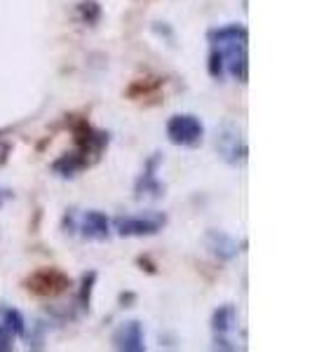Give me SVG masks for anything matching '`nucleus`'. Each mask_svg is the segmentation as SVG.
Returning <instances> with one entry per match:
<instances>
[{
	"instance_id": "f257e3e1",
	"label": "nucleus",
	"mask_w": 312,
	"mask_h": 352,
	"mask_svg": "<svg viewBox=\"0 0 312 352\" xmlns=\"http://www.w3.org/2000/svg\"><path fill=\"white\" fill-rule=\"evenodd\" d=\"M209 43L214 50H219L223 56L225 73H230L235 80L247 82L249 78V54H247V43H249V31L242 24H225L221 28H212L209 31Z\"/></svg>"
},
{
	"instance_id": "f03ea898",
	"label": "nucleus",
	"mask_w": 312,
	"mask_h": 352,
	"mask_svg": "<svg viewBox=\"0 0 312 352\" xmlns=\"http://www.w3.org/2000/svg\"><path fill=\"white\" fill-rule=\"evenodd\" d=\"M167 139L174 146H186V148L200 146L204 139V124L192 113H177L167 122Z\"/></svg>"
},
{
	"instance_id": "7ed1b4c3",
	"label": "nucleus",
	"mask_w": 312,
	"mask_h": 352,
	"mask_svg": "<svg viewBox=\"0 0 312 352\" xmlns=\"http://www.w3.org/2000/svg\"><path fill=\"white\" fill-rule=\"evenodd\" d=\"M164 223H167V217L160 212H141L136 217H118L113 221L115 226V232L120 237H148V235H157Z\"/></svg>"
},
{
	"instance_id": "20e7f679",
	"label": "nucleus",
	"mask_w": 312,
	"mask_h": 352,
	"mask_svg": "<svg viewBox=\"0 0 312 352\" xmlns=\"http://www.w3.org/2000/svg\"><path fill=\"white\" fill-rule=\"evenodd\" d=\"M68 287H71V277L59 268H41L26 277V289L33 296L41 298L61 296L64 292H68Z\"/></svg>"
},
{
	"instance_id": "39448f33",
	"label": "nucleus",
	"mask_w": 312,
	"mask_h": 352,
	"mask_svg": "<svg viewBox=\"0 0 312 352\" xmlns=\"http://www.w3.org/2000/svg\"><path fill=\"white\" fill-rule=\"evenodd\" d=\"M216 148L221 153V157L228 164H235V167L247 160V144L242 139V134L237 132V127H232V124H225L221 129L216 139Z\"/></svg>"
},
{
	"instance_id": "423d86ee",
	"label": "nucleus",
	"mask_w": 312,
	"mask_h": 352,
	"mask_svg": "<svg viewBox=\"0 0 312 352\" xmlns=\"http://www.w3.org/2000/svg\"><path fill=\"white\" fill-rule=\"evenodd\" d=\"M113 345L118 350L124 352H144L146 350V333H144V324L136 320L124 322L115 329L113 333Z\"/></svg>"
},
{
	"instance_id": "0eeeda50",
	"label": "nucleus",
	"mask_w": 312,
	"mask_h": 352,
	"mask_svg": "<svg viewBox=\"0 0 312 352\" xmlns=\"http://www.w3.org/2000/svg\"><path fill=\"white\" fill-rule=\"evenodd\" d=\"M76 230H80V235L85 237V240L104 242L111 237V221L104 212L89 209V212H85L80 217V221H78Z\"/></svg>"
},
{
	"instance_id": "6e6552de",
	"label": "nucleus",
	"mask_w": 312,
	"mask_h": 352,
	"mask_svg": "<svg viewBox=\"0 0 312 352\" xmlns=\"http://www.w3.org/2000/svg\"><path fill=\"white\" fill-rule=\"evenodd\" d=\"M237 327V312L232 305H221V308L214 310L212 315V329L216 333V348L221 350H232L230 348V340H228V333L232 329Z\"/></svg>"
},
{
	"instance_id": "1a4fd4ad",
	"label": "nucleus",
	"mask_w": 312,
	"mask_h": 352,
	"mask_svg": "<svg viewBox=\"0 0 312 352\" xmlns=\"http://www.w3.org/2000/svg\"><path fill=\"white\" fill-rule=\"evenodd\" d=\"M204 242H207V249L212 252V256H216L219 261H232L237 256V252H240L235 237H230L223 230H209Z\"/></svg>"
},
{
	"instance_id": "9d476101",
	"label": "nucleus",
	"mask_w": 312,
	"mask_h": 352,
	"mask_svg": "<svg viewBox=\"0 0 312 352\" xmlns=\"http://www.w3.org/2000/svg\"><path fill=\"white\" fill-rule=\"evenodd\" d=\"M157 164H160V155H153L151 160L146 162L144 174L139 176V181H136V197H144V195L160 197V195H164L162 184L157 181V176H155Z\"/></svg>"
},
{
	"instance_id": "9b49d317",
	"label": "nucleus",
	"mask_w": 312,
	"mask_h": 352,
	"mask_svg": "<svg viewBox=\"0 0 312 352\" xmlns=\"http://www.w3.org/2000/svg\"><path fill=\"white\" fill-rule=\"evenodd\" d=\"M87 164L89 162L85 160V155L80 151H73V153H64V155L52 164V169H54L56 176H64V179H68V176H76L80 169L87 167Z\"/></svg>"
},
{
	"instance_id": "f8f14e48",
	"label": "nucleus",
	"mask_w": 312,
	"mask_h": 352,
	"mask_svg": "<svg viewBox=\"0 0 312 352\" xmlns=\"http://www.w3.org/2000/svg\"><path fill=\"white\" fill-rule=\"evenodd\" d=\"M0 324L8 329L10 333L16 338V336H24L26 333V320L19 310L14 308H0Z\"/></svg>"
},
{
	"instance_id": "ddd939ff",
	"label": "nucleus",
	"mask_w": 312,
	"mask_h": 352,
	"mask_svg": "<svg viewBox=\"0 0 312 352\" xmlns=\"http://www.w3.org/2000/svg\"><path fill=\"white\" fill-rule=\"evenodd\" d=\"M78 12H80V19L85 24H96L101 19V5L94 3V0H85V3L78 5Z\"/></svg>"
},
{
	"instance_id": "4468645a",
	"label": "nucleus",
	"mask_w": 312,
	"mask_h": 352,
	"mask_svg": "<svg viewBox=\"0 0 312 352\" xmlns=\"http://www.w3.org/2000/svg\"><path fill=\"white\" fill-rule=\"evenodd\" d=\"M94 282H96V272L89 270L87 275L82 277L80 296H78V303H80L82 310H89V294H92V289H94Z\"/></svg>"
},
{
	"instance_id": "2eb2a0df",
	"label": "nucleus",
	"mask_w": 312,
	"mask_h": 352,
	"mask_svg": "<svg viewBox=\"0 0 312 352\" xmlns=\"http://www.w3.org/2000/svg\"><path fill=\"white\" fill-rule=\"evenodd\" d=\"M209 76L216 78V80H221V78L225 76L223 56H221L219 50H214V47H212V52H209Z\"/></svg>"
},
{
	"instance_id": "dca6fc26",
	"label": "nucleus",
	"mask_w": 312,
	"mask_h": 352,
	"mask_svg": "<svg viewBox=\"0 0 312 352\" xmlns=\"http://www.w3.org/2000/svg\"><path fill=\"white\" fill-rule=\"evenodd\" d=\"M12 345H14V336L3 324H0V352L12 350Z\"/></svg>"
},
{
	"instance_id": "f3484780",
	"label": "nucleus",
	"mask_w": 312,
	"mask_h": 352,
	"mask_svg": "<svg viewBox=\"0 0 312 352\" xmlns=\"http://www.w3.org/2000/svg\"><path fill=\"white\" fill-rule=\"evenodd\" d=\"M3 200H5V195H3V192H0V207H3Z\"/></svg>"
}]
</instances>
